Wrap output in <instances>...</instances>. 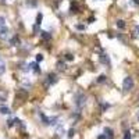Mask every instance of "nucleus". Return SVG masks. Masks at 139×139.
<instances>
[{
    "instance_id": "nucleus-1",
    "label": "nucleus",
    "mask_w": 139,
    "mask_h": 139,
    "mask_svg": "<svg viewBox=\"0 0 139 139\" xmlns=\"http://www.w3.org/2000/svg\"><path fill=\"white\" fill-rule=\"evenodd\" d=\"M132 88H134V79H132L131 76H127V78L124 79V82H122V89L125 90V92H128V90H131Z\"/></svg>"
},
{
    "instance_id": "nucleus-2",
    "label": "nucleus",
    "mask_w": 139,
    "mask_h": 139,
    "mask_svg": "<svg viewBox=\"0 0 139 139\" xmlns=\"http://www.w3.org/2000/svg\"><path fill=\"white\" fill-rule=\"evenodd\" d=\"M75 104H76V107H78V109H82L85 104H86V96H85L84 93H79L78 96H76Z\"/></svg>"
},
{
    "instance_id": "nucleus-3",
    "label": "nucleus",
    "mask_w": 139,
    "mask_h": 139,
    "mask_svg": "<svg viewBox=\"0 0 139 139\" xmlns=\"http://www.w3.org/2000/svg\"><path fill=\"white\" fill-rule=\"evenodd\" d=\"M56 82H57V75H56L54 72H50L49 75H47L46 82H45V88H49V85H54Z\"/></svg>"
},
{
    "instance_id": "nucleus-4",
    "label": "nucleus",
    "mask_w": 139,
    "mask_h": 139,
    "mask_svg": "<svg viewBox=\"0 0 139 139\" xmlns=\"http://www.w3.org/2000/svg\"><path fill=\"white\" fill-rule=\"evenodd\" d=\"M7 36H8V28H7V26L0 28V38H2V39H6Z\"/></svg>"
},
{
    "instance_id": "nucleus-5",
    "label": "nucleus",
    "mask_w": 139,
    "mask_h": 139,
    "mask_svg": "<svg viewBox=\"0 0 139 139\" xmlns=\"http://www.w3.org/2000/svg\"><path fill=\"white\" fill-rule=\"evenodd\" d=\"M100 61H102L103 64H107V66H110V58H109L107 54H102V56H100Z\"/></svg>"
},
{
    "instance_id": "nucleus-6",
    "label": "nucleus",
    "mask_w": 139,
    "mask_h": 139,
    "mask_svg": "<svg viewBox=\"0 0 139 139\" xmlns=\"http://www.w3.org/2000/svg\"><path fill=\"white\" fill-rule=\"evenodd\" d=\"M28 90L26 89H21V90H18V92H17V97H21V99H25L26 96H28Z\"/></svg>"
},
{
    "instance_id": "nucleus-7",
    "label": "nucleus",
    "mask_w": 139,
    "mask_h": 139,
    "mask_svg": "<svg viewBox=\"0 0 139 139\" xmlns=\"http://www.w3.org/2000/svg\"><path fill=\"white\" fill-rule=\"evenodd\" d=\"M29 66H31V68L34 70L36 74H40V68H39V64H38V63H31Z\"/></svg>"
},
{
    "instance_id": "nucleus-8",
    "label": "nucleus",
    "mask_w": 139,
    "mask_h": 139,
    "mask_svg": "<svg viewBox=\"0 0 139 139\" xmlns=\"http://www.w3.org/2000/svg\"><path fill=\"white\" fill-rule=\"evenodd\" d=\"M57 121H58V117L57 116H56V117H50L49 118V125H52V127L57 125Z\"/></svg>"
},
{
    "instance_id": "nucleus-9",
    "label": "nucleus",
    "mask_w": 139,
    "mask_h": 139,
    "mask_svg": "<svg viewBox=\"0 0 139 139\" xmlns=\"http://www.w3.org/2000/svg\"><path fill=\"white\" fill-rule=\"evenodd\" d=\"M39 117L42 118V121H43V124H45V125H49V118H47L45 114L42 113V111H39Z\"/></svg>"
},
{
    "instance_id": "nucleus-10",
    "label": "nucleus",
    "mask_w": 139,
    "mask_h": 139,
    "mask_svg": "<svg viewBox=\"0 0 139 139\" xmlns=\"http://www.w3.org/2000/svg\"><path fill=\"white\" fill-rule=\"evenodd\" d=\"M40 36H42L45 40H49L50 38H52V35H50L49 32H46V31H42V32H40Z\"/></svg>"
},
{
    "instance_id": "nucleus-11",
    "label": "nucleus",
    "mask_w": 139,
    "mask_h": 139,
    "mask_svg": "<svg viewBox=\"0 0 139 139\" xmlns=\"http://www.w3.org/2000/svg\"><path fill=\"white\" fill-rule=\"evenodd\" d=\"M26 6H28V7H36L38 6V2L36 0H26Z\"/></svg>"
},
{
    "instance_id": "nucleus-12",
    "label": "nucleus",
    "mask_w": 139,
    "mask_h": 139,
    "mask_svg": "<svg viewBox=\"0 0 139 139\" xmlns=\"http://www.w3.org/2000/svg\"><path fill=\"white\" fill-rule=\"evenodd\" d=\"M10 43H11V46H20V39L17 36H14L13 39H11Z\"/></svg>"
},
{
    "instance_id": "nucleus-13",
    "label": "nucleus",
    "mask_w": 139,
    "mask_h": 139,
    "mask_svg": "<svg viewBox=\"0 0 139 139\" xmlns=\"http://www.w3.org/2000/svg\"><path fill=\"white\" fill-rule=\"evenodd\" d=\"M7 99V92L6 90H0V102H4Z\"/></svg>"
},
{
    "instance_id": "nucleus-14",
    "label": "nucleus",
    "mask_w": 139,
    "mask_h": 139,
    "mask_svg": "<svg viewBox=\"0 0 139 139\" xmlns=\"http://www.w3.org/2000/svg\"><path fill=\"white\" fill-rule=\"evenodd\" d=\"M42 20H43V14H42V13H39V14L36 16V25H38V26H39L40 24H42Z\"/></svg>"
},
{
    "instance_id": "nucleus-15",
    "label": "nucleus",
    "mask_w": 139,
    "mask_h": 139,
    "mask_svg": "<svg viewBox=\"0 0 139 139\" xmlns=\"http://www.w3.org/2000/svg\"><path fill=\"white\" fill-rule=\"evenodd\" d=\"M57 70L64 71V70H66V63H64V61H58V63H57Z\"/></svg>"
},
{
    "instance_id": "nucleus-16",
    "label": "nucleus",
    "mask_w": 139,
    "mask_h": 139,
    "mask_svg": "<svg viewBox=\"0 0 139 139\" xmlns=\"http://www.w3.org/2000/svg\"><path fill=\"white\" fill-rule=\"evenodd\" d=\"M0 113H2V114H10L11 111H10V109H8V107H4V106H3V107H0Z\"/></svg>"
},
{
    "instance_id": "nucleus-17",
    "label": "nucleus",
    "mask_w": 139,
    "mask_h": 139,
    "mask_svg": "<svg viewBox=\"0 0 139 139\" xmlns=\"http://www.w3.org/2000/svg\"><path fill=\"white\" fill-rule=\"evenodd\" d=\"M76 11H78V4L75 2L71 3V13H76Z\"/></svg>"
},
{
    "instance_id": "nucleus-18",
    "label": "nucleus",
    "mask_w": 139,
    "mask_h": 139,
    "mask_svg": "<svg viewBox=\"0 0 139 139\" xmlns=\"http://www.w3.org/2000/svg\"><path fill=\"white\" fill-rule=\"evenodd\" d=\"M104 134L107 135V136L113 138V129H111V128H104Z\"/></svg>"
},
{
    "instance_id": "nucleus-19",
    "label": "nucleus",
    "mask_w": 139,
    "mask_h": 139,
    "mask_svg": "<svg viewBox=\"0 0 139 139\" xmlns=\"http://www.w3.org/2000/svg\"><path fill=\"white\" fill-rule=\"evenodd\" d=\"M117 26H118V28H121V29H122V28H125V22H124L122 21V20H117Z\"/></svg>"
},
{
    "instance_id": "nucleus-20",
    "label": "nucleus",
    "mask_w": 139,
    "mask_h": 139,
    "mask_svg": "<svg viewBox=\"0 0 139 139\" xmlns=\"http://www.w3.org/2000/svg\"><path fill=\"white\" fill-rule=\"evenodd\" d=\"M4 25H6V18H4V17H2V16H0V28H3Z\"/></svg>"
},
{
    "instance_id": "nucleus-21",
    "label": "nucleus",
    "mask_w": 139,
    "mask_h": 139,
    "mask_svg": "<svg viewBox=\"0 0 139 139\" xmlns=\"http://www.w3.org/2000/svg\"><path fill=\"white\" fill-rule=\"evenodd\" d=\"M106 79H107V76H106V75H100L99 78H97V82H104Z\"/></svg>"
},
{
    "instance_id": "nucleus-22",
    "label": "nucleus",
    "mask_w": 139,
    "mask_h": 139,
    "mask_svg": "<svg viewBox=\"0 0 139 139\" xmlns=\"http://www.w3.org/2000/svg\"><path fill=\"white\" fill-rule=\"evenodd\" d=\"M124 139H131V132L125 131V134H124Z\"/></svg>"
},
{
    "instance_id": "nucleus-23",
    "label": "nucleus",
    "mask_w": 139,
    "mask_h": 139,
    "mask_svg": "<svg viewBox=\"0 0 139 139\" xmlns=\"http://www.w3.org/2000/svg\"><path fill=\"white\" fill-rule=\"evenodd\" d=\"M43 60V56L42 54H36V63H40Z\"/></svg>"
},
{
    "instance_id": "nucleus-24",
    "label": "nucleus",
    "mask_w": 139,
    "mask_h": 139,
    "mask_svg": "<svg viewBox=\"0 0 139 139\" xmlns=\"http://www.w3.org/2000/svg\"><path fill=\"white\" fill-rule=\"evenodd\" d=\"M74 135H75V131H74V129H72V128H71V129H70V131H68V138H72V136H74Z\"/></svg>"
},
{
    "instance_id": "nucleus-25",
    "label": "nucleus",
    "mask_w": 139,
    "mask_h": 139,
    "mask_svg": "<svg viewBox=\"0 0 139 139\" xmlns=\"http://www.w3.org/2000/svg\"><path fill=\"white\" fill-rule=\"evenodd\" d=\"M109 107H110V104H107V103H103L102 104V110H107Z\"/></svg>"
},
{
    "instance_id": "nucleus-26",
    "label": "nucleus",
    "mask_w": 139,
    "mask_h": 139,
    "mask_svg": "<svg viewBox=\"0 0 139 139\" xmlns=\"http://www.w3.org/2000/svg\"><path fill=\"white\" fill-rule=\"evenodd\" d=\"M66 60H68V61L74 60V56L72 54H66Z\"/></svg>"
},
{
    "instance_id": "nucleus-27",
    "label": "nucleus",
    "mask_w": 139,
    "mask_h": 139,
    "mask_svg": "<svg viewBox=\"0 0 139 139\" xmlns=\"http://www.w3.org/2000/svg\"><path fill=\"white\" fill-rule=\"evenodd\" d=\"M97 139H111V138H110V136H107L106 134H103V135H100V136L97 138Z\"/></svg>"
},
{
    "instance_id": "nucleus-28",
    "label": "nucleus",
    "mask_w": 139,
    "mask_h": 139,
    "mask_svg": "<svg viewBox=\"0 0 139 139\" xmlns=\"http://www.w3.org/2000/svg\"><path fill=\"white\" fill-rule=\"evenodd\" d=\"M4 70H6V67H4V64H0V75H2L3 72H4Z\"/></svg>"
},
{
    "instance_id": "nucleus-29",
    "label": "nucleus",
    "mask_w": 139,
    "mask_h": 139,
    "mask_svg": "<svg viewBox=\"0 0 139 139\" xmlns=\"http://www.w3.org/2000/svg\"><path fill=\"white\" fill-rule=\"evenodd\" d=\"M7 122H8V124H7L8 127H13V124H14V120H8Z\"/></svg>"
},
{
    "instance_id": "nucleus-30",
    "label": "nucleus",
    "mask_w": 139,
    "mask_h": 139,
    "mask_svg": "<svg viewBox=\"0 0 139 139\" xmlns=\"http://www.w3.org/2000/svg\"><path fill=\"white\" fill-rule=\"evenodd\" d=\"M76 29H81V31H84L85 26H84V25H76Z\"/></svg>"
},
{
    "instance_id": "nucleus-31",
    "label": "nucleus",
    "mask_w": 139,
    "mask_h": 139,
    "mask_svg": "<svg viewBox=\"0 0 139 139\" xmlns=\"http://www.w3.org/2000/svg\"><path fill=\"white\" fill-rule=\"evenodd\" d=\"M134 3H135L136 6H139V0H134Z\"/></svg>"
},
{
    "instance_id": "nucleus-32",
    "label": "nucleus",
    "mask_w": 139,
    "mask_h": 139,
    "mask_svg": "<svg viewBox=\"0 0 139 139\" xmlns=\"http://www.w3.org/2000/svg\"><path fill=\"white\" fill-rule=\"evenodd\" d=\"M136 31H138V32H139V25H138V26H136Z\"/></svg>"
},
{
    "instance_id": "nucleus-33",
    "label": "nucleus",
    "mask_w": 139,
    "mask_h": 139,
    "mask_svg": "<svg viewBox=\"0 0 139 139\" xmlns=\"http://www.w3.org/2000/svg\"><path fill=\"white\" fill-rule=\"evenodd\" d=\"M138 118H139V111H138Z\"/></svg>"
}]
</instances>
